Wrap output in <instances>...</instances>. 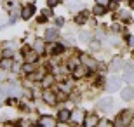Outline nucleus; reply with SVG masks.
I'll return each mask as SVG.
<instances>
[{
	"label": "nucleus",
	"instance_id": "f257e3e1",
	"mask_svg": "<svg viewBox=\"0 0 134 127\" xmlns=\"http://www.w3.org/2000/svg\"><path fill=\"white\" fill-rule=\"evenodd\" d=\"M120 85H122V78L120 77H110L108 78V82H106V91L108 92H115V91H119Z\"/></svg>",
	"mask_w": 134,
	"mask_h": 127
},
{
	"label": "nucleus",
	"instance_id": "f03ea898",
	"mask_svg": "<svg viewBox=\"0 0 134 127\" xmlns=\"http://www.w3.org/2000/svg\"><path fill=\"white\" fill-rule=\"evenodd\" d=\"M5 89H7V96H10V98H19L21 96V85L18 82H9L5 85Z\"/></svg>",
	"mask_w": 134,
	"mask_h": 127
},
{
	"label": "nucleus",
	"instance_id": "7ed1b4c3",
	"mask_svg": "<svg viewBox=\"0 0 134 127\" xmlns=\"http://www.w3.org/2000/svg\"><path fill=\"white\" fill-rule=\"evenodd\" d=\"M131 118H132V112L129 110H124L120 117H117V125H129Z\"/></svg>",
	"mask_w": 134,
	"mask_h": 127
},
{
	"label": "nucleus",
	"instance_id": "20e7f679",
	"mask_svg": "<svg viewBox=\"0 0 134 127\" xmlns=\"http://www.w3.org/2000/svg\"><path fill=\"white\" fill-rule=\"evenodd\" d=\"M96 106L99 108V110H103V112H108L110 108L113 106V99L111 98H101L99 101L96 103Z\"/></svg>",
	"mask_w": 134,
	"mask_h": 127
},
{
	"label": "nucleus",
	"instance_id": "39448f33",
	"mask_svg": "<svg viewBox=\"0 0 134 127\" xmlns=\"http://www.w3.org/2000/svg\"><path fill=\"white\" fill-rule=\"evenodd\" d=\"M54 125H56V118L47 117V115L40 117V120H38V127H54Z\"/></svg>",
	"mask_w": 134,
	"mask_h": 127
},
{
	"label": "nucleus",
	"instance_id": "423d86ee",
	"mask_svg": "<svg viewBox=\"0 0 134 127\" xmlns=\"http://www.w3.org/2000/svg\"><path fill=\"white\" fill-rule=\"evenodd\" d=\"M82 63H84L87 68H91V70H96V68H98V61H96L94 58L87 56V54H84V56H82Z\"/></svg>",
	"mask_w": 134,
	"mask_h": 127
},
{
	"label": "nucleus",
	"instance_id": "0eeeda50",
	"mask_svg": "<svg viewBox=\"0 0 134 127\" xmlns=\"http://www.w3.org/2000/svg\"><path fill=\"white\" fill-rule=\"evenodd\" d=\"M120 98L124 99V101H132V99H134V89H132V87H125V89H122V92H120Z\"/></svg>",
	"mask_w": 134,
	"mask_h": 127
},
{
	"label": "nucleus",
	"instance_id": "6e6552de",
	"mask_svg": "<svg viewBox=\"0 0 134 127\" xmlns=\"http://www.w3.org/2000/svg\"><path fill=\"white\" fill-rule=\"evenodd\" d=\"M58 120H59V122H68V120H71V112H70V110H65V108L59 110V112H58Z\"/></svg>",
	"mask_w": 134,
	"mask_h": 127
},
{
	"label": "nucleus",
	"instance_id": "1a4fd4ad",
	"mask_svg": "<svg viewBox=\"0 0 134 127\" xmlns=\"http://www.w3.org/2000/svg\"><path fill=\"white\" fill-rule=\"evenodd\" d=\"M33 51L37 54H44L45 52V42H44V40H40V38H37L33 42Z\"/></svg>",
	"mask_w": 134,
	"mask_h": 127
},
{
	"label": "nucleus",
	"instance_id": "9d476101",
	"mask_svg": "<svg viewBox=\"0 0 134 127\" xmlns=\"http://www.w3.org/2000/svg\"><path fill=\"white\" fill-rule=\"evenodd\" d=\"M84 118H85V115H84L82 110H75V112L71 113V120L77 122V124H84Z\"/></svg>",
	"mask_w": 134,
	"mask_h": 127
},
{
	"label": "nucleus",
	"instance_id": "9b49d317",
	"mask_svg": "<svg viewBox=\"0 0 134 127\" xmlns=\"http://www.w3.org/2000/svg\"><path fill=\"white\" fill-rule=\"evenodd\" d=\"M42 98H44V101L47 103V104H51V106L58 103V99H56V96H54L52 92H49V91H45V92L42 94Z\"/></svg>",
	"mask_w": 134,
	"mask_h": 127
},
{
	"label": "nucleus",
	"instance_id": "f8f14e48",
	"mask_svg": "<svg viewBox=\"0 0 134 127\" xmlns=\"http://www.w3.org/2000/svg\"><path fill=\"white\" fill-rule=\"evenodd\" d=\"M84 124L89 127H96L98 124H99V118L96 117V115H87V117L84 118Z\"/></svg>",
	"mask_w": 134,
	"mask_h": 127
},
{
	"label": "nucleus",
	"instance_id": "ddd939ff",
	"mask_svg": "<svg viewBox=\"0 0 134 127\" xmlns=\"http://www.w3.org/2000/svg\"><path fill=\"white\" fill-rule=\"evenodd\" d=\"M58 35H59L58 28H49L47 31H45V38L49 40V42H54V40L58 38Z\"/></svg>",
	"mask_w": 134,
	"mask_h": 127
},
{
	"label": "nucleus",
	"instance_id": "4468645a",
	"mask_svg": "<svg viewBox=\"0 0 134 127\" xmlns=\"http://www.w3.org/2000/svg\"><path fill=\"white\" fill-rule=\"evenodd\" d=\"M122 66H124V61H122L120 58H113V61H111V64H110V70H111V71H119Z\"/></svg>",
	"mask_w": 134,
	"mask_h": 127
},
{
	"label": "nucleus",
	"instance_id": "2eb2a0df",
	"mask_svg": "<svg viewBox=\"0 0 134 127\" xmlns=\"http://www.w3.org/2000/svg\"><path fill=\"white\" fill-rule=\"evenodd\" d=\"M33 12H35V7H33V5H26L25 9L21 10V16H23V19H30Z\"/></svg>",
	"mask_w": 134,
	"mask_h": 127
},
{
	"label": "nucleus",
	"instance_id": "dca6fc26",
	"mask_svg": "<svg viewBox=\"0 0 134 127\" xmlns=\"http://www.w3.org/2000/svg\"><path fill=\"white\" fill-rule=\"evenodd\" d=\"M127 84H132L134 82V71H132V66L127 70H124V77H122Z\"/></svg>",
	"mask_w": 134,
	"mask_h": 127
},
{
	"label": "nucleus",
	"instance_id": "f3484780",
	"mask_svg": "<svg viewBox=\"0 0 134 127\" xmlns=\"http://www.w3.org/2000/svg\"><path fill=\"white\" fill-rule=\"evenodd\" d=\"M87 18H89V12L87 10H82L79 16H75V23L77 25H84L85 21H87Z\"/></svg>",
	"mask_w": 134,
	"mask_h": 127
},
{
	"label": "nucleus",
	"instance_id": "a211bd4d",
	"mask_svg": "<svg viewBox=\"0 0 134 127\" xmlns=\"http://www.w3.org/2000/svg\"><path fill=\"white\" fill-rule=\"evenodd\" d=\"M0 66H2V70H10L12 66H14V63H12L10 58H4L2 61H0Z\"/></svg>",
	"mask_w": 134,
	"mask_h": 127
},
{
	"label": "nucleus",
	"instance_id": "6ab92c4d",
	"mask_svg": "<svg viewBox=\"0 0 134 127\" xmlns=\"http://www.w3.org/2000/svg\"><path fill=\"white\" fill-rule=\"evenodd\" d=\"M104 12H106V7L101 5V4H96V7L92 9V14H94V16H103Z\"/></svg>",
	"mask_w": 134,
	"mask_h": 127
},
{
	"label": "nucleus",
	"instance_id": "aec40b11",
	"mask_svg": "<svg viewBox=\"0 0 134 127\" xmlns=\"http://www.w3.org/2000/svg\"><path fill=\"white\" fill-rule=\"evenodd\" d=\"M52 82H54V77H52V75H47V77L42 78V85H44V87H49V85H52Z\"/></svg>",
	"mask_w": 134,
	"mask_h": 127
},
{
	"label": "nucleus",
	"instance_id": "412c9836",
	"mask_svg": "<svg viewBox=\"0 0 134 127\" xmlns=\"http://www.w3.org/2000/svg\"><path fill=\"white\" fill-rule=\"evenodd\" d=\"M79 38L82 40V42H91V33H87V31H80Z\"/></svg>",
	"mask_w": 134,
	"mask_h": 127
},
{
	"label": "nucleus",
	"instance_id": "4be33fe9",
	"mask_svg": "<svg viewBox=\"0 0 134 127\" xmlns=\"http://www.w3.org/2000/svg\"><path fill=\"white\" fill-rule=\"evenodd\" d=\"M75 77H77V78H80V77H84V75H85V68H84V66H80V68H77V70H75Z\"/></svg>",
	"mask_w": 134,
	"mask_h": 127
},
{
	"label": "nucleus",
	"instance_id": "5701e85b",
	"mask_svg": "<svg viewBox=\"0 0 134 127\" xmlns=\"http://www.w3.org/2000/svg\"><path fill=\"white\" fill-rule=\"evenodd\" d=\"M23 71L30 75L31 71H33V64H31V63H25V66H23Z\"/></svg>",
	"mask_w": 134,
	"mask_h": 127
},
{
	"label": "nucleus",
	"instance_id": "b1692460",
	"mask_svg": "<svg viewBox=\"0 0 134 127\" xmlns=\"http://www.w3.org/2000/svg\"><path fill=\"white\" fill-rule=\"evenodd\" d=\"M4 98H7V89H5V85L4 87L0 85V103L4 101Z\"/></svg>",
	"mask_w": 134,
	"mask_h": 127
},
{
	"label": "nucleus",
	"instance_id": "393cba45",
	"mask_svg": "<svg viewBox=\"0 0 134 127\" xmlns=\"http://www.w3.org/2000/svg\"><path fill=\"white\" fill-rule=\"evenodd\" d=\"M33 59H37V52H28L26 54V61H28V63H31V61H33Z\"/></svg>",
	"mask_w": 134,
	"mask_h": 127
},
{
	"label": "nucleus",
	"instance_id": "a878e982",
	"mask_svg": "<svg viewBox=\"0 0 134 127\" xmlns=\"http://www.w3.org/2000/svg\"><path fill=\"white\" fill-rule=\"evenodd\" d=\"M7 25V16H0V30Z\"/></svg>",
	"mask_w": 134,
	"mask_h": 127
},
{
	"label": "nucleus",
	"instance_id": "bb28decb",
	"mask_svg": "<svg viewBox=\"0 0 134 127\" xmlns=\"http://www.w3.org/2000/svg\"><path fill=\"white\" fill-rule=\"evenodd\" d=\"M110 2H111V0H96V4H101V5H104V7H108Z\"/></svg>",
	"mask_w": 134,
	"mask_h": 127
},
{
	"label": "nucleus",
	"instance_id": "cd10ccee",
	"mask_svg": "<svg viewBox=\"0 0 134 127\" xmlns=\"http://www.w3.org/2000/svg\"><path fill=\"white\" fill-rule=\"evenodd\" d=\"M58 4H59V0H47V5L49 7H56Z\"/></svg>",
	"mask_w": 134,
	"mask_h": 127
},
{
	"label": "nucleus",
	"instance_id": "c85d7f7f",
	"mask_svg": "<svg viewBox=\"0 0 134 127\" xmlns=\"http://www.w3.org/2000/svg\"><path fill=\"white\" fill-rule=\"evenodd\" d=\"M63 51V45H56L54 49H52V54H58V52H61Z\"/></svg>",
	"mask_w": 134,
	"mask_h": 127
},
{
	"label": "nucleus",
	"instance_id": "c756f323",
	"mask_svg": "<svg viewBox=\"0 0 134 127\" xmlns=\"http://www.w3.org/2000/svg\"><path fill=\"white\" fill-rule=\"evenodd\" d=\"M120 18H122V19H129V12H127V10H122V12H120Z\"/></svg>",
	"mask_w": 134,
	"mask_h": 127
},
{
	"label": "nucleus",
	"instance_id": "7c9ffc66",
	"mask_svg": "<svg viewBox=\"0 0 134 127\" xmlns=\"http://www.w3.org/2000/svg\"><path fill=\"white\" fill-rule=\"evenodd\" d=\"M110 124H111L110 120H99V124H98V125H99V127H104V125H110Z\"/></svg>",
	"mask_w": 134,
	"mask_h": 127
},
{
	"label": "nucleus",
	"instance_id": "2f4dec72",
	"mask_svg": "<svg viewBox=\"0 0 134 127\" xmlns=\"http://www.w3.org/2000/svg\"><path fill=\"white\" fill-rule=\"evenodd\" d=\"M4 58H12V51H10V49L7 51V49H5L4 51Z\"/></svg>",
	"mask_w": 134,
	"mask_h": 127
},
{
	"label": "nucleus",
	"instance_id": "473e14b6",
	"mask_svg": "<svg viewBox=\"0 0 134 127\" xmlns=\"http://www.w3.org/2000/svg\"><path fill=\"white\" fill-rule=\"evenodd\" d=\"M127 40H129V45H131V47H132V49H134V37H129V38H127Z\"/></svg>",
	"mask_w": 134,
	"mask_h": 127
},
{
	"label": "nucleus",
	"instance_id": "72a5a7b5",
	"mask_svg": "<svg viewBox=\"0 0 134 127\" xmlns=\"http://www.w3.org/2000/svg\"><path fill=\"white\" fill-rule=\"evenodd\" d=\"M56 23H58V25H63V23H65V19H61V18H58V19H56Z\"/></svg>",
	"mask_w": 134,
	"mask_h": 127
},
{
	"label": "nucleus",
	"instance_id": "f704fd0d",
	"mask_svg": "<svg viewBox=\"0 0 134 127\" xmlns=\"http://www.w3.org/2000/svg\"><path fill=\"white\" fill-rule=\"evenodd\" d=\"M4 78H5V73H4V71H0V82H2Z\"/></svg>",
	"mask_w": 134,
	"mask_h": 127
},
{
	"label": "nucleus",
	"instance_id": "c9c22d12",
	"mask_svg": "<svg viewBox=\"0 0 134 127\" xmlns=\"http://www.w3.org/2000/svg\"><path fill=\"white\" fill-rule=\"evenodd\" d=\"M111 2H122V0H111Z\"/></svg>",
	"mask_w": 134,
	"mask_h": 127
}]
</instances>
